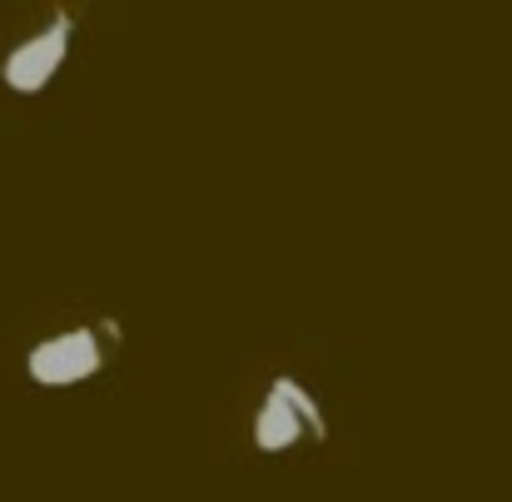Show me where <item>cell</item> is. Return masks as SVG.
<instances>
[{
	"label": "cell",
	"mask_w": 512,
	"mask_h": 502,
	"mask_svg": "<svg viewBox=\"0 0 512 502\" xmlns=\"http://www.w3.org/2000/svg\"><path fill=\"white\" fill-rule=\"evenodd\" d=\"M304 438H329V423H324V408L314 403V393L279 373L254 413V448L259 453H294Z\"/></svg>",
	"instance_id": "1"
},
{
	"label": "cell",
	"mask_w": 512,
	"mask_h": 502,
	"mask_svg": "<svg viewBox=\"0 0 512 502\" xmlns=\"http://www.w3.org/2000/svg\"><path fill=\"white\" fill-rule=\"evenodd\" d=\"M105 329L95 324H75V329H60V334L40 338L30 353H25V373L35 388H75V383H90L100 368H105V343L115 338H100Z\"/></svg>",
	"instance_id": "2"
},
{
	"label": "cell",
	"mask_w": 512,
	"mask_h": 502,
	"mask_svg": "<svg viewBox=\"0 0 512 502\" xmlns=\"http://www.w3.org/2000/svg\"><path fill=\"white\" fill-rule=\"evenodd\" d=\"M70 40H75V20H70L65 5H55L50 20H45L35 35H25L20 45L5 50V60H0V80H5V90H15V95H35V90H45V85L65 70V60H70Z\"/></svg>",
	"instance_id": "3"
}]
</instances>
